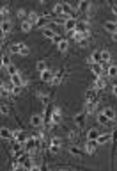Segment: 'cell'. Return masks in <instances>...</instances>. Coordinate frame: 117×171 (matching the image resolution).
Wrapping results in <instances>:
<instances>
[{"mask_svg":"<svg viewBox=\"0 0 117 171\" xmlns=\"http://www.w3.org/2000/svg\"><path fill=\"white\" fill-rule=\"evenodd\" d=\"M60 79H62L60 71H55V79H53V84H59V82H60Z\"/></svg>","mask_w":117,"mask_h":171,"instance_id":"obj_34","label":"cell"},{"mask_svg":"<svg viewBox=\"0 0 117 171\" xmlns=\"http://www.w3.org/2000/svg\"><path fill=\"white\" fill-rule=\"evenodd\" d=\"M116 23H117V21H116Z\"/></svg>","mask_w":117,"mask_h":171,"instance_id":"obj_47","label":"cell"},{"mask_svg":"<svg viewBox=\"0 0 117 171\" xmlns=\"http://www.w3.org/2000/svg\"><path fill=\"white\" fill-rule=\"evenodd\" d=\"M107 75H108V77H112V79H114V77H117V66H114V64H112V66L108 68Z\"/></svg>","mask_w":117,"mask_h":171,"instance_id":"obj_30","label":"cell"},{"mask_svg":"<svg viewBox=\"0 0 117 171\" xmlns=\"http://www.w3.org/2000/svg\"><path fill=\"white\" fill-rule=\"evenodd\" d=\"M53 14H55V16L64 14V12H62V4H55V5H53Z\"/></svg>","mask_w":117,"mask_h":171,"instance_id":"obj_26","label":"cell"},{"mask_svg":"<svg viewBox=\"0 0 117 171\" xmlns=\"http://www.w3.org/2000/svg\"><path fill=\"white\" fill-rule=\"evenodd\" d=\"M0 111H2V114H7V112H9V109H7V105H5V103H2Z\"/></svg>","mask_w":117,"mask_h":171,"instance_id":"obj_39","label":"cell"},{"mask_svg":"<svg viewBox=\"0 0 117 171\" xmlns=\"http://www.w3.org/2000/svg\"><path fill=\"white\" fill-rule=\"evenodd\" d=\"M110 9L114 11V14H117V5H116V4H110Z\"/></svg>","mask_w":117,"mask_h":171,"instance_id":"obj_42","label":"cell"},{"mask_svg":"<svg viewBox=\"0 0 117 171\" xmlns=\"http://www.w3.org/2000/svg\"><path fill=\"white\" fill-rule=\"evenodd\" d=\"M20 93H21V87H16V86H14V87H12V95H20Z\"/></svg>","mask_w":117,"mask_h":171,"instance_id":"obj_40","label":"cell"},{"mask_svg":"<svg viewBox=\"0 0 117 171\" xmlns=\"http://www.w3.org/2000/svg\"><path fill=\"white\" fill-rule=\"evenodd\" d=\"M100 136H101V134H100L96 128H91V130L87 132V141H98Z\"/></svg>","mask_w":117,"mask_h":171,"instance_id":"obj_14","label":"cell"},{"mask_svg":"<svg viewBox=\"0 0 117 171\" xmlns=\"http://www.w3.org/2000/svg\"><path fill=\"white\" fill-rule=\"evenodd\" d=\"M101 112H103V114H105V116H107V118H108L110 121H114V120H116V111H114V109L107 107V109H103Z\"/></svg>","mask_w":117,"mask_h":171,"instance_id":"obj_16","label":"cell"},{"mask_svg":"<svg viewBox=\"0 0 117 171\" xmlns=\"http://www.w3.org/2000/svg\"><path fill=\"white\" fill-rule=\"evenodd\" d=\"M39 98H41V102H43L44 105L48 103V96H46V95H39Z\"/></svg>","mask_w":117,"mask_h":171,"instance_id":"obj_38","label":"cell"},{"mask_svg":"<svg viewBox=\"0 0 117 171\" xmlns=\"http://www.w3.org/2000/svg\"><path fill=\"white\" fill-rule=\"evenodd\" d=\"M39 18H41V14H37V12H28V16H27V20L36 27V23L39 21Z\"/></svg>","mask_w":117,"mask_h":171,"instance_id":"obj_15","label":"cell"},{"mask_svg":"<svg viewBox=\"0 0 117 171\" xmlns=\"http://www.w3.org/2000/svg\"><path fill=\"white\" fill-rule=\"evenodd\" d=\"M43 34H44V37H48V39H53V37L57 36V32H55V30H52V29H48V27H46V29H43Z\"/></svg>","mask_w":117,"mask_h":171,"instance_id":"obj_19","label":"cell"},{"mask_svg":"<svg viewBox=\"0 0 117 171\" xmlns=\"http://www.w3.org/2000/svg\"><path fill=\"white\" fill-rule=\"evenodd\" d=\"M112 93L117 96V84H114V86H112Z\"/></svg>","mask_w":117,"mask_h":171,"instance_id":"obj_43","label":"cell"},{"mask_svg":"<svg viewBox=\"0 0 117 171\" xmlns=\"http://www.w3.org/2000/svg\"><path fill=\"white\" fill-rule=\"evenodd\" d=\"M112 39H114V41H117V32H116V34H112Z\"/></svg>","mask_w":117,"mask_h":171,"instance_id":"obj_45","label":"cell"},{"mask_svg":"<svg viewBox=\"0 0 117 171\" xmlns=\"http://www.w3.org/2000/svg\"><path fill=\"white\" fill-rule=\"evenodd\" d=\"M62 39H64V37H62V36H59V34H57V36H55V37H53V39H52V41H53V43H57V45H59V43H60V41H62Z\"/></svg>","mask_w":117,"mask_h":171,"instance_id":"obj_37","label":"cell"},{"mask_svg":"<svg viewBox=\"0 0 117 171\" xmlns=\"http://www.w3.org/2000/svg\"><path fill=\"white\" fill-rule=\"evenodd\" d=\"M96 103H98V102H87V103H85V112H87V114H89V112H94V111H96Z\"/></svg>","mask_w":117,"mask_h":171,"instance_id":"obj_22","label":"cell"},{"mask_svg":"<svg viewBox=\"0 0 117 171\" xmlns=\"http://www.w3.org/2000/svg\"><path fill=\"white\" fill-rule=\"evenodd\" d=\"M60 146H62V139H60V137H53V139L50 141V152H52V153H57V152L60 150Z\"/></svg>","mask_w":117,"mask_h":171,"instance_id":"obj_2","label":"cell"},{"mask_svg":"<svg viewBox=\"0 0 117 171\" xmlns=\"http://www.w3.org/2000/svg\"><path fill=\"white\" fill-rule=\"evenodd\" d=\"M105 29H107V30H110L112 34H116V32H117V23H116V21H105Z\"/></svg>","mask_w":117,"mask_h":171,"instance_id":"obj_18","label":"cell"},{"mask_svg":"<svg viewBox=\"0 0 117 171\" xmlns=\"http://www.w3.org/2000/svg\"><path fill=\"white\" fill-rule=\"evenodd\" d=\"M76 25H78V20H76V18H68L66 23H64V29H66L68 32H75V30H76Z\"/></svg>","mask_w":117,"mask_h":171,"instance_id":"obj_1","label":"cell"},{"mask_svg":"<svg viewBox=\"0 0 117 171\" xmlns=\"http://www.w3.org/2000/svg\"><path fill=\"white\" fill-rule=\"evenodd\" d=\"M32 27H34V25H32L28 20H23V21H21V30H23V32H28Z\"/></svg>","mask_w":117,"mask_h":171,"instance_id":"obj_24","label":"cell"},{"mask_svg":"<svg viewBox=\"0 0 117 171\" xmlns=\"http://www.w3.org/2000/svg\"><path fill=\"white\" fill-rule=\"evenodd\" d=\"M32 171H41V168H39V166H36V164H34V168H32Z\"/></svg>","mask_w":117,"mask_h":171,"instance_id":"obj_44","label":"cell"},{"mask_svg":"<svg viewBox=\"0 0 117 171\" xmlns=\"http://www.w3.org/2000/svg\"><path fill=\"white\" fill-rule=\"evenodd\" d=\"M103 61H105V62H108V61H110V52L103 50Z\"/></svg>","mask_w":117,"mask_h":171,"instance_id":"obj_36","label":"cell"},{"mask_svg":"<svg viewBox=\"0 0 117 171\" xmlns=\"http://www.w3.org/2000/svg\"><path fill=\"white\" fill-rule=\"evenodd\" d=\"M0 29H2V34H4V36H5V34H9V32H11V29H12L11 20H4V21L0 23Z\"/></svg>","mask_w":117,"mask_h":171,"instance_id":"obj_10","label":"cell"},{"mask_svg":"<svg viewBox=\"0 0 117 171\" xmlns=\"http://www.w3.org/2000/svg\"><path fill=\"white\" fill-rule=\"evenodd\" d=\"M75 32L84 34V36H89V23H87V21H78V25H76V30H75Z\"/></svg>","mask_w":117,"mask_h":171,"instance_id":"obj_4","label":"cell"},{"mask_svg":"<svg viewBox=\"0 0 117 171\" xmlns=\"http://www.w3.org/2000/svg\"><path fill=\"white\" fill-rule=\"evenodd\" d=\"M76 9H78L80 12H85V11L89 9V2H85V0H84V2H78V5H76Z\"/></svg>","mask_w":117,"mask_h":171,"instance_id":"obj_23","label":"cell"},{"mask_svg":"<svg viewBox=\"0 0 117 171\" xmlns=\"http://www.w3.org/2000/svg\"><path fill=\"white\" fill-rule=\"evenodd\" d=\"M60 171H66V170H60Z\"/></svg>","mask_w":117,"mask_h":171,"instance_id":"obj_46","label":"cell"},{"mask_svg":"<svg viewBox=\"0 0 117 171\" xmlns=\"http://www.w3.org/2000/svg\"><path fill=\"white\" fill-rule=\"evenodd\" d=\"M0 14H2V21H4V20H9V9H7L5 5L0 9Z\"/></svg>","mask_w":117,"mask_h":171,"instance_id":"obj_29","label":"cell"},{"mask_svg":"<svg viewBox=\"0 0 117 171\" xmlns=\"http://www.w3.org/2000/svg\"><path fill=\"white\" fill-rule=\"evenodd\" d=\"M60 120H62L60 111H59V109H53V111H52V123L57 125V123H60Z\"/></svg>","mask_w":117,"mask_h":171,"instance_id":"obj_12","label":"cell"},{"mask_svg":"<svg viewBox=\"0 0 117 171\" xmlns=\"http://www.w3.org/2000/svg\"><path fill=\"white\" fill-rule=\"evenodd\" d=\"M21 168H23V164H21V162H20V161H16V162H14V164H12V170H14V171L21 170Z\"/></svg>","mask_w":117,"mask_h":171,"instance_id":"obj_35","label":"cell"},{"mask_svg":"<svg viewBox=\"0 0 117 171\" xmlns=\"http://www.w3.org/2000/svg\"><path fill=\"white\" fill-rule=\"evenodd\" d=\"M110 139H112V134H108V132H107V134H101V136L98 137V145H105V143H108Z\"/></svg>","mask_w":117,"mask_h":171,"instance_id":"obj_17","label":"cell"},{"mask_svg":"<svg viewBox=\"0 0 117 171\" xmlns=\"http://www.w3.org/2000/svg\"><path fill=\"white\" fill-rule=\"evenodd\" d=\"M108 121H110V120H108V118H107L103 112H100V114H98V123H101V125H107Z\"/></svg>","mask_w":117,"mask_h":171,"instance_id":"obj_28","label":"cell"},{"mask_svg":"<svg viewBox=\"0 0 117 171\" xmlns=\"http://www.w3.org/2000/svg\"><path fill=\"white\" fill-rule=\"evenodd\" d=\"M36 70L43 73V71H46V70H48V66H46V62H44V61H37V64H36Z\"/></svg>","mask_w":117,"mask_h":171,"instance_id":"obj_25","label":"cell"},{"mask_svg":"<svg viewBox=\"0 0 117 171\" xmlns=\"http://www.w3.org/2000/svg\"><path fill=\"white\" fill-rule=\"evenodd\" d=\"M92 87H94V89H98V91L105 89V87H107V77H98V79L94 80Z\"/></svg>","mask_w":117,"mask_h":171,"instance_id":"obj_5","label":"cell"},{"mask_svg":"<svg viewBox=\"0 0 117 171\" xmlns=\"http://www.w3.org/2000/svg\"><path fill=\"white\" fill-rule=\"evenodd\" d=\"M53 79H55V71H50V70H46V71H43L41 73V80L43 82H53Z\"/></svg>","mask_w":117,"mask_h":171,"instance_id":"obj_7","label":"cell"},{"mask_svg":"<svg viewBox=\"0 0 117 171\" xmlns=\"http://www.w3.org/2000/svg\"><path fill=\"white\" fill-rule=\"evenodd\" d=\"M7 73H9V75H11V77H12V75H18V73H20V71H18V68H16V66H14V64H11V66H9V68H7Z\"/></svg>","mask_w":117,"mask_h":171,"instance_id":"obj_31","label":"cell"},{"mask_svg":"<svg viewBox=\"0 0 117 171\" xmlns=\"http://www.w3.org/2000/svg\"><path fill=\"white\" fill-rule=\"evenodd\" d=\"M85 120H87V112H85V111L75 116V123H76L78 127H84V125H85Z\"/></svg>","mask_w":117,"mask_h":171,"instance_id":"obj_11","label":"cell"},{"mask_svg":"<svg viewBox=\"0 0 117 171\" xmlns=\"http://www.w3.org/2000/svg\"><path fill=\"white\" fill-rule=\"evenodd\" d=\"M9 52H11V54H20V52H21V43L11 45V46H9Z\"/></svg>","mask_w":117,"mask_h":171,"instance_id":"obj_21","label":"cell"},{"mask_svg":"<svg viewBox=\"0 0 117 171\" xmlns=\"http://www.w3.org/2000/svg\"><path fill=\"white\" fill-rule=\"evenodd\" d=\"M12 141H16V143H20V145H25L27 141H28V137H27V134L23 132V130H16L14 132V139Z\"/></svg>","mask_w":117,"mask_h":171,"instance_id":"obj_3","label":"cell"},{"mask_svg":"<svg viewBox=\"0 0 117 171\" xmlns=\"http://www.w3.org/2000/svg\"><path fill=\"white\" fill-rule=\"evenodd\" d=\"M57 46H59V50H60V52H66V50H68V46H69V43H68V39H62Z\"/></svg>","mask_w":117,"mask_h":171,"instance_id":"obj_27","label":"cell"},{"mask_svg":"<svg viewBox=\"0 0 117 171\" xmlns=\"http://www.w3.org/2000/svg\"><path fill=\"white\" fill-rule=\"evenodd\" d=\"M0 136H2V139H7V141H12V139H14V132H11V130L5 128V127L0 128Z\"/></svg>","mask_w":117,"mask_h":171,"instance_id":"obj_9","label":"cell"},{"mask_svg":"<svg viewBox=\"0 0 117 171\" xmlns=\"http://www.w3.org/2000/svg\"><path fill=\"white\" fill-rule=\"evenodd\" d=\"M11 84H12V86H16V87H23V79L20 77V73L11 77Z\"/></svg>","mask_w":117,"mask_h":171,"instance_id":"obj_13","label":"cell"},{"mask_svg":"<svg viewBox=\"0 0 117 171\" xmlns=\"http://www.w3.org/2000/svg\"><path fill=\"white\" fill-rule=\"evenodd\" d=\"M85 100H87V102H98V89H94V87L87 89V93H85Z\"/></svg>","mask_w":117,"mask_h":171,"instance_id":"obj_6","label":"cell"},{"mask_svg":"<svg viewBox=\"0 0 117 171\" xmlns=\"http://www.w3.org/2000/svg\"><path fill=\"white\" fill-rule=\"evenodd\" d=\"M98 146V141H87V145H85V150L89 152V153H94V148Z\"/></svg>","mask_w":117,"mask_h":171,"instance_id":"obj_20","label":"cell"},{"mask_svg":"<svg viewBox=\"0 0 117 171\" xmlns=\"http://www.w3.org/2000/svg\"><path fill=\"white\" fill-rule=\"evenodd\" d=\"M30 54V48L25 45V43H21V52H20V55H28Z\"/></svg>","mask_w":117,"mask_h":171,"instance_id":"obj_32","label":"cell"},{"mask_svg":"<svg viewBox=\"0 0 117 171\" xmlns=\"http://www.w3.org/2000/svg\"><path fill=\"white\" fill-rule=\"evenodd\" d=\"M69 153H73V155H82L84 152H82L78 146H71V148H69Z\"/></svg>","mask_w":117,"mask_h":171,"instance_id":"obj_33","label":"cell"},{"mask_svg":"<svg viewBox=\"0 0 117 171\" xmlns=\"http://www.w3.org/2000/svg\"><path fill=\"white\" fill-rule=\"evenodd\" d=\"M43 123H44V120H43V116H39V114H34V116L30 118V125H32L34 128H39Z\"/></svg>","mask_w":117,"mask_h":171,"instance_id":"obj_8","label":"cell"},{"mask_svg":"<svg viewBox=\"0 0 117 171\" xmlns=\"http://www.w3.org/2000/svg\"><path fill=\"white\" fill-rule=\"evenodd\" d=\"M25 14H27V12H25V11H23V9H20V11H18V18H23V16H25Z\"/></svg>","mask_w":117,"mask_h":171,"instance_id":"obj_41","label":"cell"}]
</instances>
